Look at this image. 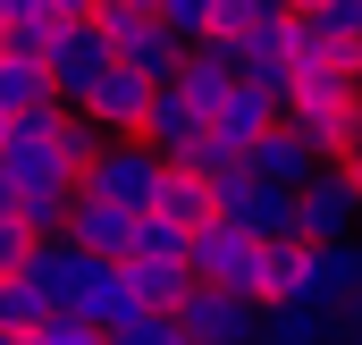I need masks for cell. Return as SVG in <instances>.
Instances as JSON below:
<instances>
[{
    "label": "cell",
    "mask_w": 362,
    "mask_h": 345,
    "mask_svg": "<svg viewBox=\"0 0 362 345\" xmlns=\"http://www.w3.org/2000/svg\"><path fill=\"white\" fill-rule=\"evenodd\" d=\"M160 177H169V160H160L144 135H110V144L93 152V169L76 177V194H101V202H118V211H152Z\"/></svg>",
    "instance_id": "1"
},
{
    "label": "cell",
    "mask_w": 362,
    "mask_h": 345,
    "mask_svg": "<svg viewBox=\"0 0 362 345\" xmlns=\"http://www.w3.org/2000/svg\"><path fill=\"white\" fill-rule=\"evenodd\" d=\"M177 329H185L194 345H253L262 303L236 295V286H219V278H194V286L177 295Z\"/></svg>",
    "instance_id": "2"
},
{
    "label": "cell",
    "mask_w": 362,
    "mask_h": 345,
    "mask_svg": "<svg viewBox=\"0 0 362 345\" xmlns=\"http://www.w3.org/2000/svg\"><path fill=\"white\" fill-rule=\"evenodd\" d=\"M362 219V185L346 160H320V169L295 185V236H312V245H329V236H354Z\"/></svg>",
    "instance_id": "3"
},
{
    "label": "cell",
    "mask_w": 362,
    "mask_h": 345,
    "mask_svg": "<svg viewBox=\"0 0 362 345\" xmlns=\"http://www.w3.org/2000/svg\"><path fill=\"white\" fill-rule=\"evenodd\" d=\"M144 101H152V76H144V68H127V59L110 51V59L93 68V85L76 93L68 110H85L101 135H135V127H144Z\"/></svg>",
    "instance_id": "4"
},
{
    "label": "cell",
    "mask_w": 362,
    "mask_h": 345,
    "mask_svg": "<svg viewBox=\"0 0 362 345\" xmlns=\"http://www.w3.org/2000/svg\"><path fill=\"white\" fill-rule=\"evenodd\" d=\"M59 303H68V312H85L93 329H118L127 312H144V295H135L127 261H101V253H85V261H76V278L59 286Z\"/></svg>",
    "instance_id": "5"
},
{
    "label": "cell",
    "mask_w": 362,
    "mask_h": 345,
    "mask_svg": "<svg viewBox=\"0 0 362 345\" xmlns=\"http://www.w3.org/2000/svg\"><path fill=\"white\" fill-rule=\"evenodd\" d=\"M101 59H110V34L93 25V8H85V17H59L51 42H42V68H51V93H59V101H76V93L93 85Z\"/></svg>",
    "instance_id": "6"
},
{
    "label": "cell",
    "mask_w": 362,
    "mask_h": 345,
    "mask_svg": "<svg viewBox=\"0 0 362 345\" xmlns=\"http://www.w3.org/2000/svg\"><path fill=\"white\" fill-rule=\"evenodd\" d=\"M270 118H278V93H270V85H253V76H228V93L202 110V127H211V135H219L236 160H245V144H253Z\"/></svg>",
    "instance_id": "7"
},
{
    "label": "cell",
    "mask_w": 362,
    "mask_h": 345,
    "mask_svg": "<svg viewBox=\"0 0 362 345\" xmlns=\"http://www.w3.org/2000/svg\"><path fill=\"white\" fill-rule=\"evenodd\" d=\"M253 245H262V236H245L236 219H219V211H211V219H194V228H185V269H194V278L236 286V278H245V261H253Z\"/></svg>",
    "instance_id": "8"
},
{
    "label": "cell",
    "mask_w": 362,
    "mask_h": 345,
    "mask_svg": "<svg viewBox=\"0 0 362 345\" xmlns=\"http://www.w3.org/2000/svg\"><path fill=\"white\" fill-rule=\"evenodd\" d=\"M59 236H68L76 253L127 261V245H135V211H118V202H101V194H76V202H68V219H59Z\"/></svg>",
    "instance_id": "9"
},
{
    "label": "cell",
    "mask_w": 362,
    "mask_h": 345,
    "mask_svg": "<svg viewBox=\"0 0 362 345\" xmlns=\"http://www.w3.org/2000/svg\"><path fill=\"white\" fill-rule=\"evenodd\" d=\"M135 135H144V144H152L160 160H177L185 144L202 135V101H194L177 76H169V85H152V101H144V127H135Z\"/></svg>",
    "instance_id": "10"
},
{
    "label": "cell",
    "mask_w": 362,
    "mask_h": 345,
    "mask_svg": "<svg viewBox=\"0 0 362 345\" xmlns=\"http://www.w3.org/2000/svg\"><path fill=\"white\" fill-rule=\"evenodd\" d=\"M245 169H253V177H270V185H303V177L320 169V152H312V144H303L286 118H270V127L245 144Z\"/></svg>",
    "instance_id": "11"
},
{
    "label": "cell",
    "mask_w": 362,
    "mask_h": 345,
    "mask_svg": "<svg viewBox=\"0 0 362 345\" xmlns=\"http://www.w3.org/2000/svg\"><path fill=\"white\" fill-rule=\"evenodd\" d=\"M253 345H337V329H329V303H262V329H253Z\"/></svg>",
    "instance_id": "12"
},
{
    "label": "cell",
    "mask_w": 362,
    "mask_h": 345,
    "mask_svg": "<svg viewBox=\"0 0 362 345\" xmlns=\"http://www.w3.org/2000/svg\"><path fill=\"white\" fill-rule=\"evenodd\" d=\"M59 93H51V68L42 59H25V51H0V110L8 118H34V110H51Z\"/></svg>",
    "instance_id": "13"
},
{
    "label": "cell",
    "mask_w": 362,
    "mask_h": 345,
    "mask_svg": "<svg viewBox=\"0 0 362 345\" xmlns=\"http://www.w3.org/2000/svg\"><path fill=\"white\" fill-rule=\"evenodd\" d=\"M118 59H127V68H144L152 85H169V76H177V59H185V34H169L160 17H144V25L118 42Z\"/></svg>",
    "instance_id": "14"
},
{
    "label": "cell",
    "mask_w": 362,
    "mask_h": 345,
    "mask_svg": "<svg viewBox=\"0 0 362 345\" xmlns=\"http://www.w3.org/2000/svg\"><path fill=\"white\" fill-rule=\"evenodd\" d=\"M127 278H135V295H144V303H160V312H177V295L194 286L185 253H127Z\"/></svg>",
    "instance_id": "15"
},
{
    "label": "cell",
    "mask_w": 362,
    "mask_h": 345,
    "mask_svg": "<svg viewBox=\"0 0 362 345\" xmlns=\"http://www.w3.org/2000/svg\"><path fill=\"white\" fill-rule=\"evenodd\" d=\"M152 211L160 219H177V228H194V219H211V177H194L169 160V177H160V194H152Z\"/></svg>",
    "instance_id": "16"
},
{
    "label": "cell",
    "mask_w": 362,
    "mask_h": 345,
    "mask_svg": "<svg viewBox=\"0 0 362 345\" xmlns=\"http://www.w3.org/2000/svg\"><path fill=\"white\" fill-rule=\"evenodd\" d=\"M51 312V295H42V278H25V269H0V329L17 337V329H34Z\"/></svg>",
    "instance_id": "17"
},
{
    "label": "cell",
    "mask_w": 362,
    "mask_h": 345,
    "mask_svg": "<svg viewBox=\"0 0 362 345\" xmlns=\"http://www.w3.org/2000/svg\"><path fill=\"white\" fill-rule=\"evenodd\" d=\"M110 345H185V329H177V312L144 303V312H127V320L110 329Z\"/></svg>",
    "instance_id": "18"
},
{
    "label": "cell",
    "mask_w": 362,
    "mask_h": 345,
    "mask_svg": "<svg viewBox=\"0 0 362 345\" xmlns=\"http://www.w3.org/2000/svg\"><path fill=\"white\" fill-rule=\"evenodd\" d=\"M25 337H34V345H110V329H93L85 312H68V303H51V312H42V320H34Z\"/></svg>",
    "instance_id": "19"
},
{
    "label": "cell",
    "mask_w": 362,
    "mask_h": 345,
    "mask_svg": "<svg viewBox=\"0 0 362 345\" xmlns=\"http://www.w3.org/2000/svg\"><path fill=\"white\" fill-rule=\"evenodd\" d=\"M312 25L329 42H362V0H312Z\"/></svg>",
    "instance_id": "20"
},
{
    "label": "cell",
    "mask_w": 362,
    "mask_h": 345,
    "mask_svg": "<svg viewBox=\"0 0 362 345\" xmlns=\"http://www.w3.org/2000/svg\"><path fill=\"white\" fill-rule=\"evenodd\" d=\"M152 17H160L169 34H185V42L211 34V0H152Z\"/></svg>",
    "instance_id": "21"
},
{
    "label": "cell",
    "mask_w": 362,
    "mask_h": 345,
    "mask_svg": "<svg viewBox=\"0 0 362 345\" xmlns=\"http://www.w3.org/2000/svg\"><path fill=\"white\" fill-rule=\"evenodd\" d=\"M25 253H34V228L8 211V219H0V269H25Z\"/></svg>",
    "instance_id": "22"
},
{
    "label": "cell",
    "mask_w": 362,
    "mask_h": 345,
    "mask_svg": "<svg viewBox=\"0 0 362 345\" xmlns=\"http://www.w3.org/2000/svg\"><path fill=\"white\" fill-rule=\"evenodd\" d=\"M329 329H337V345H362V295H337L329 303Z\"/></svg>",
    "instance_id": "23"
},
{
    "label": "cell",
    "mask_w": 362,
    "mask_h": 345,
    "mask_svg": "<svg viewBox=\"0 0 362 345\" xmlns=\"http://www.w3.org/2000/svg\"><path fill=\"white\" fill-rule=\"evenodd\" d=\"M337 160H346V169H354V185H362V127L346 135V152H337Z\"/></svg>",
    "instance_id": "24"
},
{
    "label": "cell",
    "mask_w": 362,
    "mask_h": 345,
    "mask_svg": "<svg viewBox=\"0 0 362 345\" xmlns=\"http://www.w3.org/2000/svg\"><path fill=\"white\" fill-rule=\"evenodd\" d=\"M8 211H17V185H8V169H0V219H8Z\"/></svg>",
    "instance_id": "25"
},
{
    "label": "cell",
    "mask_w": 362,
    "mask_h": 345,
    "mask_svg": "<svg viewBox=\"0 0 362 345\" xmlns=\"http://www.w3.org/2000/svg\"><path fill=\"white\" fill-rule=\"evenodd\" d=\"M85 8H93V0H51V17H85Z\"/></svg>",
    "instance_id": "26"
},
{
    "label": "cell",
    "mask_w": 362,
    "mask_h": 345,
    "mask_svg": "<svg viewBox=\"0 0 362 345\" xmlns=\"http://www.w3.org/2000/svg\"><path fill=\"white\" fill-rule=\"evenodd\" d=\"M0 144H8V110H0Z\"/></svg>",
    "instance_id": "27"
},
{
    "label": "cell",
    "mask_w": 362,
    "mask_h": 345,
    "mask_svg": "<svg viewBox=\"0 0 362 345\" xmlns=\"http://www.w3.org/2000/svg\"><path fill=\"white\" fill-rule=\"evenodd\" d=\"M286 8H312V0H286Z\"/></svg>",
    "instance_id": "28"
},
{
    "label": "cell",
    "mask_w": 362,
    "mask_h": 345,
    "mask_svg": "<svg viewBox=\"0 0 362 345\" xmlns=\"http://www.w3.org/2000/svg\"><path fill=\"white\" fill-rule=\"evenodd\" d=\"M185 345H194V337H185Z\"/></svg>",
    "instance_id": "29"
}]
</instances>
